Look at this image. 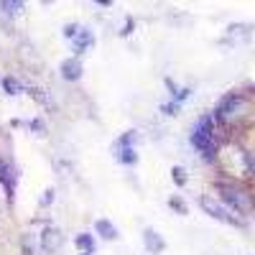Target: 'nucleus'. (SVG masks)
I'll return each instance as SVG.
<instances>
[{
  "label": "nucleus",
  "instance_id": "f257e3e1",
  "mask_svg": "<svg viewBox=\"0 0 255 255\" xmlns=\"http://www.w3.org/2000/svg\"><path fill=\"white\" fill-rule=\"evenodd\" d=\"M191 143L199 153H204L207 158H212L217 153V143H215V128H212V118H202L194 125V133H191Z\"/></svg>",
  "mask_w": 255,
  "mask_h": 255
},
{
  "label": "nucleus",
  "instance_id": "f03ea898",
  "mask_svg": "<svg viewBox=\"0 0 255 255\" xmlns=\"http://www.w3.org/2000/svg\"><path fill=\"white\" fill-rule=\"evenodd\" d=\"M220 194H222V199L235 209V212H240V215H250L253 212V197L248 194L245 189H240V186H232V184H220Z\"/></svg>",
  "mask_w": 255,
  "mask_h": 255
},
{
  "label": "nucleus",
  "instance_id": "7ed1b4c3",
  "mask_svg": "<svg viewBox=\"0 0 255 255\" xmlns=\"http://www.w3.org/2000/svg\"><path fill=\"white\" fill-rule=\"evenodd\" d=\"M243 97H238V95H230V97H225L220 105H217V120H222V123H230V120H235V118H240L243 113Z\"/></svg>",
  "mask_w": 255,
  "mask_h": 255
},
{
  "label": "nucleus",
  "instance_id": "20e7f679",
  "mask_svg": "<svg viewBox=\"0 0 255 255\" xmlns=\"http://www.w3.org/2000/svg\"><path fill=\"white\" fill-rule=\"evenodd\" d=\"M202 207H204V212H209L215 220H222V222H230V225H240V220H235V217L230 215V209H225L222 204H217L212 197H204V199H202Z\"/></svg>",
  "mask_w": 255,
  "mask_h": 255
},
{
  "label": "nucleus",
  "instance_id": "39448f33",
  "mask_svg": "<svg viewBox=\"0 0 255 255\" xmlns=\"http://www.w3.org/2000/svg\"><path fill=\"white\" fill-rule=\"evenodd\" d=\"M133 138H135V133H128V135H123L118 143H115V156L123 161V163H135V151L130 148V143H133Z\"/></svg>",
  "mask_w": 255,
  "mask_h": 255
},
{
  "label": "nucleus",
  "instance_id": "423d86ee",
  "mask_svg": "<svg viewBox=\"0 0 255 255\" xmlns=\"http://www.w3.org/2000/svg\"><path fill=\"white\" fill-rule=\"evenodd\" d=\"M64 243V235H61V230L59 227H46L44 230V235H41V248H44V253H54L59 250Z\"/></svg>",
  "mask_w": 255,
  "mask_h": 255
},
{
  "label": "nucleus",
  "instance_id": "0eeeda50",
  "mask_svg": "<svg viewBox=\"0 0 255 255\" xmlns=\"http://www.w3.org/2000/svg\"><path fill=\"white\" fill-rule=\"evenodd\" d=\"M143 240H145V248H148V253H153V255H158L163 248H166V243H163V238H158L156 232L148 227L145 232H143Z\"/></svg>",
  "mask_w": 255,
  "mask_h": 255
},
{
  "label": "nucleus",
  "instance_id": "6e6552de",
  "mask_svg": "<svg viewBox=\"0 0 255 255\" xmlns=\"http://www.w3.org/2000/svg\"><path fill=\"white\" fill-rule=\"evenodd\" d=\"M61 74H64V79H69V82L79 79L82 77V64L77 59H67V61L61 64Z\"/></svg>",
  "mask_w": 255,
  "mask_h": 255
},
{
  "label": "nucleus",
  "instance_id": "1a4fd4ad",
  "mask_svg": "<svg viewBox=\"0 0 255 255\" xmlns=\"http://www.w3.org/2000/svg\"><path fill=\"white\" fill-rule=\"evenodd\" d=\"M87 46H92V33L87 28H79L74 36V51H84Z\"/></svg>",
  "mask_w": 255,
  "mask_h": 255
},
{
  "label": "nucleus",
  "instance_id": "9d476101",
  "mask_svg": "<svg viewBox=\"0 0 255 255\" xmlns=\"http://www.w3.org/2000/svg\"><path fill=\"white\" fill-rule=\"evenodd\" d=\"M97 232H100L105 240H115V238H118V230H115L108 220H97Z\"/></svg>",
  "mask_w": 255,
  "mask_h": 255
},
{
  "label": "nucleus",
  "instance_id": "9b49d317",
  "mask_svg": "<svg viewBox=\"0 0 255 255\" xmlns=\"http://www.w3.org/2000/svg\"><path fill=\"white\" fill-rule=\"evenodd\" d=\"M77 248L84 250V253H92L95 243H92V235H87V232H82V235H77Z\"/></svg>",
  "mask_w": 255,
  "mask_h": 255
},
{
  "label": "nucleus",
  "instance_id": "f8f14e48",
  "mask_svg": "<svg viewBox=\"0 0 255 255\" xmlns=\"http://www.w3.org/2000/svg\"><path fill=\"white\" fill-rule=\"evenodd\" d=\"M0 8H3L8 15H18L20 10H23V3H8L5 0V3H0Z\"/></svg>",
  "mask_w": 255,
  "mask_h": 255
},
{
  "label": "nucleus",
  "instance_id": "ddd939ff",
  "mask_svg": "<svg viewBox=\"0 0 255 255\" xmlns=\"http://www.w3.org/2000/svg\"><path fill=\"white\" fill-rule=\"evenodd\" d=\"M0 181H3V184L10 189V168H8L3 161H0Z\"/></svg>",
  "mask_w": 255,
  "mask_h": 255
},
{
  "label": "nucleus",
  "instance_id": "4468645a",
  "mask_svg": "<svg viewBox=\"0 0 255 255\" xmlns=\"http://www.w3.org/2000/svg\"><path fill=\"white\" fill-rule=\"evenodd\" d=\"M5 90L10 92V95H15V92H20V82H15V79H5Z\"/></svg>",
  "mask_w": 255,
  "mask_h": 255
},
{
  "label": "nucleus",
  "instance_id": "2eb2a0df",
  "mask_svg": "<svg viewBox=\"0 0 255 255\" xmlns=\"http://www.w3.org/2000/svg\"><path fill=\"white\" fill-rule=\"evenodd\" d=\"M171 174H174V181H176V184H184V181H186V176H184V168H179V166H176Z\"/></svg>",
  "mask_w": 255,
  "mask_h": 255
},
{
  "label": "nucleus",
  "instance_id": "dca6fc26",
  "mask_svg": "<svg viewBox=\"0 0 255 255\" xmlns=\"http://www.w3.org/2000/svg\"><path fill=\"white\" fill-rule=\"evenodd\" d=\"M168 204H171L176 212H181V215H186V204L181 202V199H171V202H168Z\"/></svg>",
  "mask_w": 255,
  "mask_h": 255
},
{
  "label": "nucleus",
  "instance_id": "f3484780",
  "mask_svg": "<svg viewBox=\"0 0 255 255\" xmlns=\"http://www.w3.org/2000/svg\"><path fill=\"white\" fill-rule=\"evenodd\" d=\"M250 168H253V171H255V153H253V158H250Z\"/></svg>",
  "mask_w": 255,
  "mask_h": 255
}]
</instances>
